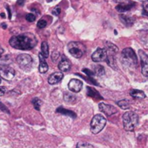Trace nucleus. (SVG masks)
<instances>
[{
    "label": "nucleus",
    "mask_w": 148,
    "mask_h": 148,
    "mask_svg": "<svg viewBox=\"0 0 148 148\" xmlns=\"http://www.w3.org/2000/svg\"><path fill=\"white\" fill-rule=\"evenodd\" d=\"M123 125L124 128L126 131H133L138 122V116L134 112H126L123 117Z\"/></svg>",
    "instance_id": "nucleus-2"
},
{
    "label": "nucleus",
    "mask_w": 148,
    "mask_h": 148,
    "mask_svg": "<svg viewBox=\"0 0 148 148\" xmlns=\"http://www.w3.org/2000/svg\"><path fill=\"white\" fill-rule=\"evenodd\" d=\"M16 72L15 70L7 65V64H0V77L5 80H12L15 78Z\"/></svg>",
    "instance_id": "nucleus-6"
},
{
    "label": "nucleus",
    "mask_w": 148,
    "mask_h": 148,
    "mask_svg": "<svg viewBox=\"0 0 148 148\" xmlns=\"http://www.w3.org/2000/svg\"><path fill=\"white\" fill-rule=\"evenodd\" d=\"M47 2H51V0H47Z\"/></svg>",
    "instance_id": "nucleus-41"
},
{
    "label": "nucleus",
    "mask_w": 148,
    "mask_h": 148,
    "mask_svg": "<svg viewBox=\"0 0 148 148\" xmlns=\"http://www.w3.org/2000/svg\"><path fill=\"white\" fill-rule=\"evenodd\" d=\"M64 99L68 104H75L77 102V97L71 92H65L64 94Z\"/></svg>",
    "instance_id": "nucleus-16"
},
{
    "label": "nucleus",
    "mask_w": 148,
    "mask_h": 148,
    "mask_svg": "<svg viewBox=\"0 0 148 148\" xmlns=\"http://www.w3.org/2000/svg\"><path fill=\"white\" fill-rule=\"evenodd\" d=\"M38 58H39V67H38V70L40 71V73H45L47 72L48 69H49V66H48V64L46 63L45 61V58L43 56L42 53H39L38 54Z\"/></svg>",
    "instance_id": "nucleus-15"
},
{
    "label": "nucleus",
    "mask_w": 148,
    "mask_h": 148,
    "mask_svg": "<svg viewBox=\"0 0 148 148\" xmlns=\"http://www.w3.org/2000/svg\"><path fill=\"white\" fill-rule=\"evenodd\" d=\"M32 104H33L34 108H35L36 110H38V111L40 110V107H41V105H42V101H41L39 99H38V98L33 99H32Z\"/></svg>",
    "instance_id": "nucleus-26"
},
{
    "label": "nucleus",
    "mask_w": 148,
    "mask_h": 148,
    "mask_svg": "<svg viewBox=\"0 0 148 148\" xmlns=\"http://www.w3.org/2000/svg\"><path fill=\"white\" fill-rule=\"evenodd\" d=\"M135 3L132 2V1H128V0H124V1L120 2L119 5H118L116 6V10L119 12H127V11H130L132 7L135 6Z\"/></svg>",
    "instance_id": "nucleus-11"
},
{
    "label": "nucleus",
    "mask_w": 148,
    "mask_h": 148,
    "mask_svg": "<svg viewBox=\"0 0 148 148\" xmlns=\"http://www.w3.org/2000/svg\"><path fill=\"white\" fill-rule=\"evenodd\" d=\"M143 13L148 16V0H145L143 5Z\"/></svg>",
    "instance_id": "nucleus-30"
},
{
    "label": "nucleus",
    "mask_w": 148,
    "mask_h": 148,
    "mask_svg": "<svg viewBox=\"0 0 148 148\" xmlns=\"http://www.w3.org/2000/svg\"><path fill=\"white\" fill-rule=\"evenodd\" d=\"M6 92V89L4 86H0V96H4Z\"/></svg>",
    "instance_id": "nucleus-35"
},
{
    "label": "nucleus",
    "mask_w": 148,
    "mask_h": 148,
    "mask_svg": "<svg viewBox=\"0 0 148 148\" xmlns=\"http://www.w3.org/2000/svg\"><path fill=\"white\" fill-rule=\"evenodd\" d=\"M41 51H42V54L43 56L46 58L49 57V46H48V44L47 42H43L42 45H41Z\"/></svg>",
    "instance_id": "nucleus-22"
},
{
    "label": "nucleus",
    "mask_w": 148,
    "mask_h": 148,
    "mask_svg": "<svg viewBox=\"0 0 148 148\" xmlns=\"http://www.w3.org/2000/svg\"><path fill=\"white\" fill-rule=\"evenodd\" d=\"M58 113H61V114H64V115H66V116H69V117H72V118H76V114L74 113L73 112L71 111H69V110H66L63 107H58L56 111Z\"/></svg>",
    "instance_id": "nucleus-20"
},
{
    "label": "nucleus",
    "mask_w": 148,
    "mask_h": 148,
    "mask_svg": "<svg viewBox=\"0 0 148 148\" xmlns=\"http://www.w3.org/2000/svg\"><path fill=\"white\" fill-rule=\"evenodd\" d=\"M0 110H2L3 112H6V113H10V112H9V110L7 109V107H6L5 105H3L2 103H0Z\"/></svg>",
    "instance_id": "nucleus-34"
},
{
    "label": "nucleus",
    "mask_w": 148,
    "mask_h": 148,
    "mask_svg": "<svg viewBox=\"0 0 148 148\" xmlns=\"http://www.w3.org/2000/svg\"><path fill=\"white\" fill-rule=\"evenodd\" d=\"M1 26H2V27H3L4 29H6V25H5V23H3V24L1 25Z\"/></svg>",
    "instance_id": "nucleus-38"
},
{
    "label": "nucleus",
    "mask_w": 148,
    "mask_h": 148,
    "mask_svg": "<svg viewBox=\"0 0 148 148\" xmlns=\"http://www.w3.org/2000/svg\"><path fill=\"white\" fill-rule=\"evenodd\" d=\"M99 108L102 112H104L107 116H112V115L115 114L118 112L117 109L114 106H112L111 105H106L105 103H100L99 105Z\"/></svg>",
    "instance_id": "nucleus-12"
},
{
    "label": "nucleus",
    "mask_w": 148,
    "mask_h": 148,
    "mask_svg": "<svg viewBox=\"0 0 148 148\" xmlns=\"http://www.w3.org/2000/svg\"><path fill=\"white\" fill-rule=\"evenodd\" d=\"M94 74L98 76H102L105 74V68L102 65H96L94 66Z\"/></svg>",
    "instance_id": "nucleus-24"
},
{
    "label": "nucleus",
    "mask_w": 148,
    "mask_h": 148,
    "mask_svg": "<svg viewBox=\"0 0 148 148\" xmlns=\"http://www.w3.org/2000/svg\"><path fill=\"white\" fill-rule=\"evenodd\" d=\"M106 60L107 61V64H108L111 67H112L113 69H116V61H115V58H114L113 55H112V54H107Z\"/></svg>",
    "instance_id": "nucleus-23"
},
{
    "label": "nucleus",
    "mask_w": 148,
    "mask_h": 148,
    "mask_svg": "<svg viewBox=\"0 0 148 148\" xmlns=\"http://www.w3.org/2000/svg\"><path fill=\"white\" fill-rule=\"evenodd\" d=\"M79 45L80 44L76 43V42H71V43H70L68 45V48H69L70 54L72 57L76 58H80L83 56V54H84L83 51L79 47Z\"/></svg>",
    "instance_id": "nucleus-7"
},
{
    "label": "nucleus",
    "mask_w": 148,
    "mask_h": 148,
    "mask_svg": "<svg viewBox=\"0 0 148 148\" xmlns=\"http://www.w3.org/2000/svg\"><path fill=\"white\" fill-rule=\"evenodd\" d=\"M130 95L134 99H145V94L144 92H142L140 90H136V89L131 90Z\"/></svg>",
    "instance_id": "nucleus-18"
},
{
    "label": "nucleus",
    "mask_w": 148,
    "mask_h": 148,
    "mask_svg": "<svg viewBox=\"0 0 148 148\" xmlns=\"http://www.w3.org/2000/svg\"><path fill=\"white\" fill-rule=\"evenodd\" d=\"M6 9H7V11H8V12H9V18H12V14H11V10H10V8H9L8 6H7V8H6Z\"/></svg>",
    "instance_id": "nucleus-37"
},
{
    "label": "nucleus",
    "mask_w": 148,
    "mask_h": 148,
    "mask_svg": "<svg viewBox=\"0 0 148 148\" xmlns=\"http://www.w3.org/2000/svg\"><path fill=\"white\" fill-rule=\"evenodd\" d=\"M117 105L120 108H122L124 110H126V109H129L130 108V103L127 100H125V99H123V100H120V101L117 102Z\"/></svg>",
    "instance_id": "nucleus-25"
},
{
    "label": "nucleus",
    "mask_w": 148,
    "mask_h": 148,
    "mask_svg": "<svg viewBox=\"0 0 148 148\" xmlns=\"http://www.w3.org/2000/svg\"><path fill=\"white\" fill-rule=\"evenodd\" d=\"M83 71L86 74V75H87L88 77H92V76H93V75H94V72H93V71H91V70H89V69L84 68V69H83Z\"/></svg>",
    "instance_id": "nucleus-32"
},
{
    "label": "nucleus",
    "mask_w": 148,
    "mask_h": 148,
    "mask_svg": "<svg viewBox=\"0 0 148 148\" xmlns=\"http://www.w3.org/2000/svg\"><path fill=\"white\" fill-rule=\"evenodd\" d=\"M46 25H47V22H46L45 19H40V20L38 22V24H37V26H38L39 29H44V28L46 27Z\"/></svg>",
    "instance_id": "nucleus-28"
},
{
    "label": "nucleus",
    "mask_w": 148,
    "mask_h": 148,
    "mask_svg": "<svg viewBox=\"0 0 148 148\" xmlns=\"http://www.w3.org/2000/svg\"><path fill=\"white\" fill-rule=\"evenodd\" d=\"M59 56H60L59 52L57 51H54L52 52V54H51V59H52V61H53L54 63H56V62L58 60Z\"/></svg>",
    "instance_id": "nucleus-29"
},
{
    "label": "nucleus",
    "mask_w": 148,
    "mask_h": 148,
    "mask_svg": "<svg viewBox=\"0 0 148 148\" xmlns=\"http://www.w3.org/2000/svg\"><path fill=\"white\" fill-rule=\"evenodd\" d=\"M107 56V51L106 49H102V48H98L92 55V59L93 62H101L106 60Z\"/></svg>",
    "instance_id": "nucleus-9"
},
{
    "label": "nucleus",
    "mask_w": 148,
    "mask_h": 148,
    "mask_svg": "<svg viewBox=\"0 0 148 148\" xmlns=\"http://www.w3.org/2000/svg\"><path fill=\"white\" fill-rule=\"evenodd\" d=\"M87 95L93 98V99H103V98L100 96V94L93 88L92 87H87Z\"/></svg>",
    "instance_id": "nucleus-19"
},
{
    "label": "nucleus",
    "mask_w": 148,
    "mask_h": 148,
    "mask_svg": "<svg viewBox=\"0 0 148 148\" xmlns=\"http://www.w3.org/2000/svg\"><path fill=\"white\" fill-rule=\"evenodd\" d=\"M10 45L18 50H30L37 45V39L31 33L22 34L12 37L10 41Z\"/></svg>",
    "instance_id": "nucleus-1"
},
{
    "label": "nucleus",
    "mask_w": 148,
    "mask_h": 148,
    "mask_svg": "<svg viewBox=\"0 0 148 148\" xmlns=\"http://www.w3.org/2000/svg\"><path fill=\"white\" fill-rule=\"evenodd\" d=\"M64 75H63V72L62 71H57L52 73L51 75L49 77L48 79V83L50 85H56L58 83H59L62 79H63Z\"/></svg>",
    "instance_id": "nucleus-13"
},
{
    "label": "nucleus",
    "mask_w": 148,
    "mask_h": 148,
    "mask_svg": "<svg viewBox=\"0 0 148 148\" xmlns=\"http://www.w3.org/2000/svg\"><path fill=\"white\" fill-rule=\"evenodd\" d=\"M106 51H109L110 53H117L119 48L115 45H113L110 42H107V43H106Z\"/></svg>",
    "instance_id": "nucleus-21"
},
{
    "label": "nucleus",
    "mask_w": 148,
    "mask_h": 148,
    "mask_svg": "<svg viewBox=\"0 0 148 148\" xmlns=\"http://www.w3.org/2000/svg\"><path fill=\"white\" fill-rule=\"evenodd\" d=\"M17 4L18 5H24V4H25V0H18L17 1Z\"/></svg>",
    "instance_id": "nucleus-36"
},
{
    "label": "nucleus",
    "mask_w": 148,
    "mask_h": 148,
    "mask_svg": "<svg viewBox=\"0 0 148 148\" xmlns=\"http://www.w3.org/2000/svg\"><path fill=\"white\" fill-rule=\"evenodd\" d=\"M60 12H61V10H60V8H58V7H56L55 9H53V11H52V15H54V16H58L59 14H60Z\"/></svg>",
    "instance_id": "nucleus-33"
},
{
    "label": "nucleus",
    "mask_w": 148,
    "mask_h": 148,
    "mask_svg": "<svg viewBox=\"0 0 148 148\" xmlns=\"http://www.w3.org/2000/svg\"><path fill=\"white\" fill-rule=\"evenodd\" d=\"M123 61L131 67H135L137 65V55L132 48H125L122 51Z\"/></svg>",
    "instance_id": "nucleus-4"
},
{
    "label": "nucleus",
    "mask_w": 148,
    "mask_h": 148,
    "mask_svg": "<svg viewBox=\"0 0 148 148\" xmlns=\"http://www.w3.org/2000/svg\"><path fill=\"white\" fill-rule=\"evenodd\" d=\"M143 1H145V0H143Z\"/></svg>",
    "instance_id": "nucleus-43"
},
{
    "label": "nucleus",
    "mask_w": 148,
    "mask_h": 148,
    "mask_svg": "<svg viewBox=\"0 0 148 148\" xmlns=\"http://www.w3.org/2000/svg\"><path fill=\"white\" fill-rule=\"evenodd\" d=\"M76 148H94L93 145L88 144V143H78Z\"/></svg>",
    "instance_id": "nucleus-27"
},
{
    "label": "nucleus",
    "mask_w": 148,
    "mask_h": 148,
    "mask_svg": "<svg viewBox=\"0 0 148 148\" xmlns=\"http://www.w3.org/2000/svg\"><path fill=\"white\" fill-rule=\"evenodd\" d=\"M25 19H26L28 22H34V21L36 20V16H35L34 14L30 13V14H27V15H26Z\"/></svg>",
    "instance_id": "nucleus-31"
},
{
    "label": "nucleus",
    "mask_w": 148,
    "mask_h": 148,
    "mask_svg": "<svg viewBox=\"0 0 148 148\" xmlns=\"http://www.w3.org/2000/svg\"><path fill=\"white\" fill-rule=\"evenodd\" d=\"M1 16H2V18H5V13H2V14H1Z\"/></svg>",
    "instance_id": "nucleus-40"
},
{
    "label": "nucleus",
    "mask_w": 148,
    "mask_h": 148,
    "mask_svg": "<svg viewBox=\"0 0 148 148\" xmlns=\"http://www.w3.org/2000/svg\"><path fill=\"white\" fill-rule=\"evenodd\" d=\"M17 62L18 66L25 71H29L32 67V64H33V59L29 55V54H20L18 56L17 58Z\"/></svg>",
    "instance_id": "nucleus-5"
},
{
    "label": "nucleus",
    "mask_w": 148,
    "mask_h": 148,
    "mask_svg": "<svg viewBox=\"0 0 148 148\" xmlns=\"http://www.w3.org/2000/svg\"><path fill=\"white\" fill-rule=\"evenodd\" d=\"M138 55L141 61L142 74L145 77H148V55L141 50L138 51Z\"/></svg>",
    "instance_id": "nucleus-8"
},
{
    "label": "nucleus",
    "mask_w": 148,
    "mask_h": 148,
    "mask_svg": "<svg viewBox=\"0 0 148 148\" xmlns=\"http://www.w3.org/2000/svg\"><path fill=\"white\" fill-rule=\"evenodd\" d=\"M119 18L121 20V22L126 25V26H132L133 25V22H134V19L131 17H128L126 15H120L119 16Z\"/></svg>",
    "instance_id": "nucleus-17"
},
{
    "label": "nucleus",
    "mask_w": 148,
    "mask_h": 148,
    "mask_svg": "<svg viewBox=\"0 0 148 148\" xmlns=\"http://www.w3.org/2000/svg\"><path fill=\"white\" fill-rule=\"evenodd\" d=\"M83 87V83L82 81H80L79 79H71V81L68 84V88L71 92H79L82 90Z\"/></svg>",
    "instance_id": "nucleus-10"
},
{
    "label": "nucleus",
    "mask_w": 148,
    "mask_h": 148,
    "mask_svg": "<svg viewBox=\"0 0 148 148\" xmlns=\"http://www.w3.org/2000/svg\"><path fill=\"white\" fill-rule=\"evenodd\" d=\"M106 119L103 115H101V114L95 115L91 121V131H92V132L94 134L100 132L104 129V127L106 126Z\"/></svg>",
    "instance_id": "nucleus-3"
},
{
    "label": "nucleus",
    "mask_w": 148,
    "mask_h": 148,
    "mask_svg": "<svg viewBox=\"0 0 148 148\" xmlns=\"http://www.w3.org/2000/svg\"><path fill=\"white\" fill-rule=\"evenodd\" d=\"M114 2H117V3H120V2H122V1H124V0H113Z\"/></svg>",
    "instance_id": "nucleus-39"
},
{
    "label": "nucleus",
    "mask_w": 148,
    "mask_h": 148,
    "mask_svg": "<svg viewBox=\"0 0 148 148\" xmlns=\"http://www.w3.org/2000/svg\"><path fill=\"white\" fill-rule=\"evenodd\" d=\"M58 69L63 72H64V71H68L69 70H70V68H71V62H70V60L64 55V56H62V60L59 62V64H58Z\"/></svg>",
    "instance_id": "nucleus-14"
},
{
    "label": "nucleus",
    "mask_w": 148,
    "mask_h": 148,
    "mask_svg": "<svg viewBox=\"0 0 148 148\" xmlns=\"http://www.w3.org/2000/svg\"><path fill=\"white\" fill-rule=\"evenodd\" d=\"M0 83H1V79H0Z\"/></svg>",
    "instance_id": "nucleus-42"
}]
</instances>
